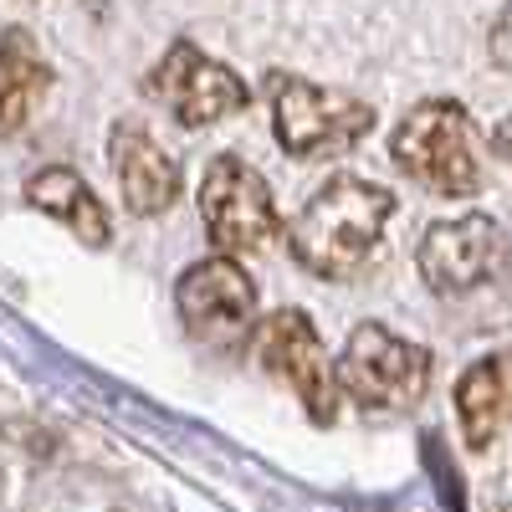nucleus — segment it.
I'll use <instances>...</instances> for the list:
<instances>
[{"label":"nucleus","instance_id":"1","mask_svg":"<svg viewBox=\"0 0 512 512\" xmlns=\"http://www.w3.org/2000/svg\"><path fill=\"white\" fill-rule=\"evenodd\" d=\"M395 216V195L359 180V175H333L287 226V246L313 277L344 282L359 277L374 246L384 241V226Z\"/></svg>","mask_w":512,"mask_h":512},{"label":"nucleus","instance_id":"2","mask_svg":"<svg viewBox=\"0 0 512 512\" xmlns=\"http://www.w3.org/2000/svg\"><path fill=\"white\" fill-rule=\"evenodd\" d=\"M390 154L405 175L425 190H436L446 200H466L482 190V159H477V128L472 113L451 98H431V103H415L395 139Z\"/></svg>","mask_w":512,"mask_h":512},{"label":"nucleus","instance_id":"3","mask_svg":"<svg viewBox=\"0 0 512 512\" xmlns=\"http://www.w3.org/2000/svg\"><path fill=\"white\" fill-rule=\"evenodd\" d=\"M431 369L436 359L425 344H410L384 323H359L333 364V384L338 400L349 395L364 410H415L431 390Z\"/></svg>","mask_w":512,"mask_h":512},{"label":"nucleus","instance_id":"4","mask_svg":"<svg viewBox=\"0 0 512 512\" xmlns=\"http://www.w3.org/2000/svg\"><path fill=\"white\" fill-rule=\"evenodd\" d=\"M272 118H277V144L292 159H333L349 154L369 128H374V103L354 93L318 88L308 77H272Z\"/></svg>","mask_w":512,"mask_h":512},{"label":"nucleus","instance_id":"5","mask_svg":"<svg viewBox=\"0 0 512 512\" xmlns=\"http://www.w3.org/2000/svg\"><path fill=\"white\" fill-rule=\"evenodd\" d=\"M251 359L262 364L272 379H282L287 390L303 400L313 425L338 420V384H333V359L323 349V338L303 308H277L251 328Z\"/></svg>","mask_w":512,"mask_h":512},{"label":"nucleus","instance_id":"6","mask_svg":"<svg viewBox=\"0 0 512 512\" xmlns=\"http://www.w3.org/2000/svg\"><path fill=\"white\" fill-rule=\"evenodd\" d=\"M200 221L231 262L241 251H262L277 236V205L262 169H251L236 154H216L200 180Z\"/></svg>","mask_w":512,"mask_h":512},{"label":"nucleus","instance_id":"7","mask_svg":"<svg viewBox=\"0 0 512 512\" xmlns=\"http://www.w3.org/2000/svg\"><path fill=\"white\" fill-rule=\"evenodd\" d=\"M175 308L195 344L231 349L256 328V282L231 256H205L175 282Z\"/></svg>","mask_w":512,"mask_h":512},{"label":"nucleus","instance_id":"8","mask_svg":"<svg viewBox=\"0 0 512 512\" xmlns=\"http://www.w3.org/2000/svg\"><path fill=\"white\" fill-rule=\"evenodd\" d=\"M149 98L164 103L169 113H175V123L185 128H205V123H221L231 113H241L251 103V88L216 57H205L195 41H175L159 67L149 72Z\"/></svg>","mask_w":512,"mask_h":512},{"label":"nucleus","instance_id":"9","mask_svg":"<svg viewBox=\"0 0 512 512\" xmlns=\"http://www.w3.org/2000/svg\"><path fill=\"white\" fill-rule=\"evenodd\" d=\"M502 256H507V231H502L492 216L472 210V216L425 226L415 262H420L425 287L441 292V297H451V292H472V287H482L487 277H497Z\"/></svg>","mask_w":512,"mask_h":512},{"label":"nucleus","instance_id":"10","mask_svg":"<svg viewBox=\"0 0 512 512\" xmlns=\"http://www.w3.org/2000/svg\"><path fill=\"white\" fill-rule=\"evenodd\" d=\"M108 164H113V180H118L128 216H164V210L180 200V185H185L180 164L149 139L144 123H113Z\"/></svg>","mask_w":512,"mask_h":512},{"label":"nucleus","instance_id":"11","mask_svg":"<svg viewBox=\"0 0 512 512\" xmlns=\"http://www.w3.org/2000/svg\"><path fill=\"white\" fill-rule=\"evenodd\" d=\"M26 205H36L41 216L62 221L82 246H108V236H113L108 210L98 205L93 185L82 180L77 169H67V164H47V169H36V175L26 180Z\"/></svg>","mask_w":512,"mask_h":512},{"label":"nucleus","instance_id":"12","mask_svg":"<svg viewBox=\"0 0 512 512\" xmlns=\"http://www.w3.org/2000/svg\"><path fill=\"white\" fill-rule=\"evenodd\" d=\"M47 93H52V62L41 57L26 26H11L0 36V134H21Z\"/></svg>","mask_w":512,"mask_h":512},{"label":"nucleus","instance_id":"13","mask_svg":"<svg viewBox=\"0 0 512 512\" xmlns=\"http://www.w3.org/2000/svg\"><path fill=\"white\" fill-rule=\"evenodd\" d=\"M512 410V354H482L472 369L456 379V415H461V436L472 451H487L502 415Z\"/></svg>","mask_w":512,"mask_h":512},{"label":"nucleus","instance_id":"14","mask_svg":"<svg viewBox=\"0 0 512 512\" xmlns=\"http://www.w3.org/2000/svg\"><path fill=\"white\" fill-rule=\"evenodd\" d=\"M492 57L512 67V11H502V21L492 26Z\"/></svg>","mask_w":512,"mask_h":512},{"label":"nucleus","instance_id":"15","mask_svg":"<svg viewBox=\"0 0 512 512\" xmlns=\"http://www.w3.org/2000/svg\"><path fill=\"white\" fill-rule=\"evenodd\" d=\"M492 149H497V154H502V159L512 164V118H502V123H497V134H492Z\"/></svg>","mask_w":512,"mask_h":512}]
</instances>
